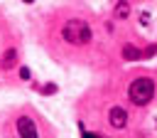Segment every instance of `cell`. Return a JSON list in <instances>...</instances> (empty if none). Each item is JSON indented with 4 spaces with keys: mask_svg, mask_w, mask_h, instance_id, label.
I'll use <instances>...</instances> for the list:
<instances>
[{
    "mask_svg": "<svg viewBox=\"0 0 157 138\" xmlns=\"http://www.w3.org/2000/svg\"><path fill=\"white\" fill-rule=\"evenodd\" d=\"M155 96V81L150 76H137L135 81H130L128 86V99L135 104V106H145L150 104Z\"/></svg>",
    "mask_w": 157,
    "mask_h": 138,
    "instance_id": "cell-1",
    "label": "cell"
},
{
    "mask_svg": "<svg viewBox=\"0 0 157 138\" xmlns=\"http://www.w3.org/2000/svg\"><path fill=\"white\" fill-rule=\"evenodd\" d=\"M61 37L69 44H86V42H91V27L83 20H69L61 27Z\"/></svg>",
    "mask_w": 157,
    "mask_h": 138,
    "instance_id": "cell-2",
    "label": "cell"
},
{
    "mask_svg": "<svg viewBox=\"0 0 157 138\" xmlns=\"http://www.w3.org/2000/svg\"><path fill=\"white\" fill-rule=\"evenodd\" d=\"M15 126H17V136L20 138H39V131H37V126H34V121L29 116H20Z\"/></svg>",
    "mask_w": 157,
    "mask_h": 138,
    "instance_id": "cell-3",
    "label": "cell"
},
{
    "mask_svg": "<svg viewBox=\"0 0 157 138\" xmlns=\"http://www.w3.org/2000/svg\"><path fill=\"white\" fill-rule=\"evenodd\" d=\"M108 123H110L113 128H125V123H128V111H125L123 106H113V108L108 111Z\"/></svg>",
    "mask_w": 157,
    "mask_h": 138,
    "instance_id": "cell-4",
    "label": "cell"
},
{
    "mask_svg": "<svg viewBox=\"0 0 157 138\" xmlns=\"http://www.w3.org/2000/svg\"><path fill=\"white\" fill-rule=\"evenodd\" d=\"M17 62V49L15 47H10L5 54H2V59H0V69H12V64Z\"/></svg>",
    "mask_w": 157,
    "mask_h": 138,
    "instance_id": "cell-5",
    "label": "cell"
},
{
    "mask_svg": "<svg viewBox=\"0 0 157 138\" xmlns=\"http://www.w3.org/2000/svg\"><path fill=\"white\" fill-rule=\"evenodd\" d=\"M140 57H142V52H140L135 44H125V47H123V59L132 62V59H140Z\"/></svg>",
    "mask_w": 157,
    "mask_h": 138,
    "instance_id": "cell-6",
    "label": "cell"
},
{
    "mask_svg": "<svg viewBox=\"0 0 157 138\" xmlns=\"http://www.w3.org/2000/svg\"><path fill=\"white\" fill-rule=\"evenodd\" d=\"M130 15V2L128 0H118L115 2V17H128Z\"/></svg>",
    "mask_w": 157,
    "mask_h": 138,
    "instance_id": "cell-7",
    "label": "cell"
},
{
    "mask_svg": "<svg viewBox=\"0 0 157 138\" xmlns=\"http://www.w3.org/2000/svg\"><path fill=\"white\" fill-rule=\"evenodd\" d=\"M42 91H44V94H54V91H56V86H54V84H47Z\"/></svg>",
    "mask_w": 157,
    "mask_h": 138,
    "instance_id": "cell-8",
    "label": "cell"
},
{
    "mask_svg": "<svg viewBox=\"0 0 157 138\" xmlns=\"http://www.w3.org/2000/svg\"><path fill=\"white\" fill-rule=\"evenodd\" d=\"M20 76H22V79H29V69L22 67V69H20Z\"/></svg>",
    "mask_w": 157,
    "mask_h": 138,
    "instance_id": "cell-9",
    "label": "cell"
},
{
    "mask_svg": "<svg viewBox=\"0 0 157 138\" xmlns=\"http://www.w3.org/2000/svg\"><path fill=\"white\" fill-rule=\"evenodd\" d=\"M22 2H34V0H22Z\"/></svg>",
    "mask_w": 157,
    "mask_h": 138,
    "instance_id": "cell-10",
    "label": "cell"
}]
</instances>
